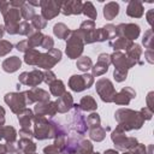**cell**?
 <instances>
[{
  "label": "cell",
  "instance_id": "cell-39",
  "mask_svg": "<svg viewBox=\"0 0 154 154\" xmlns=\"http://www.w3.org/2000/svg\"><path fill=\"white\" fill-rule=\"evenodd\" d=\"M143 45L146 48L148 49H153V31L149 29L144 32V36H143Z\"/></svg>",
  "mask_w": 154,
  "mask_h": 154
},
{
  "label": "cell",
  "instance_id": "cell-8",
  "mask_svg": "<svg viewBox=\"0 0 154 154\" xmlns=\"http://www.w3.org/2000/svg\"><path fill=\"white\" fill-rule=\"evenodd\" d=\"M5 102L10 106L11 111L16 114H18L20 111H23L26 106V100H25V94L24 93H8L5 95Z\"/></svg>",
  "mask_w": 154,
  "mask_h": 154
},
{
  "label": "cell",
  "instance_id": "cell-35",
  "mask_svg": "<svg viewBox=\"0 0 154 154\" xmlns=\"http://www.w3.org/2000/svg\"><path fill=\"white\" fill-rule=\"evenodd\" d=\"M46 25H47V20H46L42 16L35 14L34 18L31 19V26H32L35 30H37V31H40L41 29H45Z\"/></svg>",
  "mask_w": 154,
  "mask_h": 154
},
{
  "label": "cell",
  "instance_id": "cell-10",
  "mask_svg": "<svg viewBox=\"0 0 154 154\" xmlns=\"http://www.w3.org/2000/svg\"><path fill=\"white\" fill-rule=\"evenodd\" d=\"M116 34L118 37H124L126 40L134 41L140 35V26L135 23L128 24H119L116 26Z\"/></svg>",
  "mask_w": 154,
  "mask_h": 154
},
{
  "label": "cell",
  "instance_id": "cell-14",
  "mask_svg": "<svg viewBox=\"0 0 154 154\" xmlns=\"http://www.w3.org/2000/svg\"><path fill=\"white\" fill-rule=\"evenodd\" d=\"M34 112L36 113V116H49V117H53L55 116V113L58 112L57 111V105L55 102L53 101H45V102H37L36 106L34 107Z\"/></svg>",
  "mask_w": 154,
  "mask_h": 154
},
{
  "label": "cell",
  "instance_id": "cell-54",
  "mask_svg": "<svg viewBox=\"0 0 154 154\" xmlns=\"http://www.w3.org/2000/svg\"><path fill=\"white\" fill-rule=\"evenodd\" d=\"M152 97H153V93L150 91L149 94H148V96H147V107L149 108V109H152L153 111V103H152Z\"/></svg>",
  "mask_w": 154,
  "mask_h": 154
},
{
  "label": "cell",
  "instance_id": "cell-34",
  "mask_svg": "<svg viewBox=\"0 0 154 154\" xmlns=\"http://www.w3.org/2000/svg\"><path fill=\"white\" fill-rule=\"evenodd\" d=\"M91 152H93V144L90 143V141L82 138L75 154H89Z\"/></svg>",
  "mask_w": 154,
  "mask_h": 154
},
{
  "label": "cell",
  "instance_id": "cell-31",
  "mask_svg": "<svg viewBox=\"0 0 154 154\" xmlns=\"http://www.w3.org/2000/svg\"><path fill=\"white\" fill-rule=\"evenodd\" d=\"M17 137V131L13 126H2V138L6 143H14Z\"/></svg>",
  "mask_w": 154,
  "mask_h": 154
},
{
  "label": "cell",
  "instance_id": "cell-17",
  "mask_svg": "<svg viewBox=\"0 0 154 154\" xmlns=\"http://www.w3.org/2000/svg\"><path fill=\"white\" fill-rule=\"evenodd\" d=\"M82 5L83 4L81 1H66V2H61L60 12L64 13L65 16L79 14V13H82Z\"/></svg>",
  "mask_w": 154,
  "mask_h": 154
},
{
  "label": "cell",
  "instance_id": "cell-18",
  "mask_svg": "<svg viewBox=\"0 0 154 154\" xmlns=\"http://www.w3.org/2000/svg\"><path fill=\"white\" fill-rule=\"evenodd\" d=\"M20 65H22V60H20L18 57H16V55L5 59V60L2 61V64H1L2 70H4L5 72H8V73L16 72V71L20 67Z\"/></svg>",
  "mask_w": 154,
  "mask_h": 154
},
{
  "label": "cell",
  "instance_id": "cell-45",
  "mask_svg": "<svg viewBox=\"0 0 154 154\" xmlns=\"http://www.w3.org/2000/svg\"><path fill=\"white\" fill-rule=\"evenodd\" d=\"M126 76H128V72H124V71H118V70H114L113 72V77L117 82H123L126 79Z\"/></svg>",
  "mask_w": 154,
  "mask_h": 154
},
{
  "label": "cell",
  "instance_id": "cell-3",
  "mask_svg": "<svg viewBox=\"0 0 154 154\" xmlns=\"http://www.w3.org/2000/svg\"><path fill=\"white\" fill-rule=\"evenodd\" d=\"M67 43H66V55L70 59H77L79 58V55L83 52L84 48V42L81 38V36L77 34L76 30L71 31L70 36L66 38Z\"/></svg>",
  "mask_w": 154,
  "mask_h": 154
},
{
  "label": "cell",
  "instance_id": "cell-13",
  "mask_svg": "<svg viewBox=\"0 0 154 154\" xmlns=\"http://www.w3.org/2000/svg\"><path fill=\"white\" fill-rule=\"evenodd\" d=\"M25 94V100H26V105H31L34 102H45V101H49V94L48 91L41 89V88H31L26 91H24Z\"/></svg>",
  "mask_w": 154,
  "mask_h": 154
},
{
  "label": "cell",
  "instance_id": "cell-7",
  "mask_svg": "<svg viewBox=\"0 0 154 154\" xmlns=\"http://www.w3.org/2000/svg\"><path fill=\"white\" fill-rule=\"evenodd\" d=\"M61 51L58 49V48H52L51 51H48L47 53H41V57H40V60L37 63L36 66L38 67H42L45 70H51L57 63H59L61 60Z\"/></svg>",
  "mask_w": 154,
  "mask_h": 154
},
{
  "label": "cell",
  "instance_id": "cell-1",
  "mask_svg": "<svg viewBox=\"0 0 154 154\" xmlns=\"http://www.w3.org/2000/svg\"><path fill=\"white\" fill-rule=\"evenodd\" d=\"M114 118L118 122V128L123 131L138 130L142 128L144 119L141 113L129 108H120L114 113Z\"/></svg>",
  "mask_w": 154,
  "mask_h": 154
},
{
  "label": "cell",
  "instance_id": "cell-33",
  "mask_svg": "<svg viewBox=\"0 0 154 154\" xmlns=\"http://www.w3.org/2000/svg\"><path fill=\"white\" fill-rule=\"evenodd\" d=\"M82 13H84L87 17H89L93 22H94V19H96V17H97V12H96L95 7H94L93 4L89 2V1H87V2H84V4L82 5Z\"/></svg>",
  "mask_w": 154,
  "mask_h": 154
},
{
  "label": "cell",
  "instance_id": "cell-12",
  "mask_svg": "<svg viewBox=\"0 0 154 154\" xmlns=\"http://www.w3.org/2000/svg\"><path fill=\"white\" fill-rule=\"evenodd\" d=\"M40 6H41V16L46 20H49V19H52L55 16L59 14L60 8H61V2H58V1H40Z\"/></svg>",
  "mask_w": 154,
  "mask_h": 154
},
{
  "label": "cell",
  "instance_id": "cell-38",
  "mask_svg": "<svg viewBox=\"0 0 154 154\" xmlns=\"http://www.w3.org/2000/svg\"><path fill=\"white\" fill-rule=\"evenodd\" d=\"M108 71V66L107 65H105V64H102V63H96L95 65H93V67H91V76L94 77V76H101V75H103V73H106Z\"/></svg>",
  "mask_w": 154,
  "mask_h": 154
},
{
  "label": "cell",
  "instance_id": "cell-47",
  "mask_svg": "<svg viewBox=\"0 0 154 154\" xmlns=\"http://www.w3.org/2000/svg\"><path fill=\"white\" fill-rule=\"evenodd\" d=\"M97 61L99 63H102V64H105L107 66H109V64H111V55L107 54V53H101L99 55V58H97Z\"/></svg>",
  "mask_w": 154,
  "mask_h": 154
},
{
  "label": "cell",
  "instance_id": "cell-30",
  "mask_svg": "<svg viewBox=\"0 0 154 154\" xmlns=\"http://www.w3.org/2000/svg\"><path fill=\"white\" fill-rule=\"evenodd\" d=\"M106 130H109V128L103 129L101 125L96 126V128H93V129H89V136H90V138L93 141L101 142L106 137Z\"/></svg>",
  "mask_w": 154,
  "mask_h": 154
},
{
  "label": "cell",
  "instance_id": "cell-19",
  "mask_svg": "<svg viewBox=\"0 0 154 154\" xmlns=\"http://www.w3.org/2000/svg\"><path fill=\"white\" fill-rule=\"evenodd\" d=\"M17 116H18V122H19L20 126L24 128V129H30L31 122H32V119H34L32 111L25 107V108H24L23 111H20Z\"/></svg>",
  "mask_w": 154,
  "mask_h": 154
},
{
  "label": "cell",
  "instance_id": "cell-32",
  "mask_svg": "<svg viewBox=\"0 0 154 154\" xmlns=\"http://www.w3.org/2000/svg\"><path fill=\"white\" fill-rule=\"evenodd\" d=\"M76 66H77L78 70H81L83 72H87L88 70H90L93 67V61L89 57H81V58L77 59Z\"/></svg>",
  "mask_w": 154,
  "mask_h": 154
},
{
  "label": "cell",
  "instance_id": "cell-36",
  "mask_svg": "<svg viewBox=\"0 0 154 154\" xmlns=\"http://www.w3.org/2000/svg\"><path fill=\"white\" fill-rule=\"evenodd\" d=\"M19 11H20V14H22V17L24 18V19H26V20H31L32 18H34V16H35V10L29 5V4H24L20 8H19Z\"/></svg>",
  "mask_w": 154,
  "mask_h": 154
},
{
  "label": "cell",
  "instance_id": "cell-63",
  "mask_svg": "<svg viewBox=\"0 0 154 154\" xmlns=\"http://www.w3.org/2000/svg\"><path fill=\"white\" fill-rule=\"evenodd\" d=\"M18 154H22V153H18Z\"/></svg>",
  "mask_w": 154,
  "mask_h": 154
},
{
  "label": "cell",
  "instance_id": "cell-4",
  "mask_svg": "<svg viewBox=\"0 0 154 154\" xmlns=\"http://www.w3.org/2000/svg\"><path fill=\"white\" fill-rule=\"evenodd\" d=\"M94 84V77L90 73H84V75H73L69 79V87L76 91H83L84 89L90 88Z\"/></svg>",
  "mask_w": 154,
  "mask_h": 154
},
{
  "label": "cell",
  "instance_id": "cell-59",
  "mask_svg": "<svg viewBox=\"0 0 154 154\" xmlns=\"http://www.w3.org/2000/svg\"><path fill=\"white\" fill-rule=\"evenodd\" d=\"M2 138V126H0V140Z\"/></svg>",
  "mask_w": 154,
  "mask_h": 154
},
{
  "label": "cell",
  "instance_id": "cell-20",
  "mask_svg": "<svg viewBox=\"0 0 154 154\" xmlns=\"http://www.w3.org/2000/svg\"><path fill=\"white\" fill-rule=\"evenodd\" d=\"M17 147H18V153H22V154L35 153L36 150V144L30 138H20L17 142Z\"/></svg>",
  "mask_w": 154,
  "mask_h": 154
},
{
  "label": "cell",
  "instance_id": "cell-42",
  "mask_svg": "<svg viewBox=\"0 0 154 154\" xmlns=\"http://www.w3.org/2000/svg\"><path fill=\"white\" fill-rule=\"evenodd\" d=\"M53 46H54L53 38L51 36H48V35H45V37L42 40V43H41V47L45 48V49H47V51H51L53 48Z\"/></svg>",
  "mask_w": 154,
  "mask_h": 154
},
{
  "label": "cell",
  "instance_id": "cell-48",
  "mask_svg": "<svg viewBox=\"0 0 154 154\" xmlns=\"http://www.w3.org/2000/svg\"><path fill=\"white\" fill-rule=\"evenodd\" d=\"M140 113H141V116H142V118H143L144 120H149V119L152 118V116H153V111L149 109L148 107H143V108L140 111Z\"/></svg>",
  "mask_w": 154,
  "mask_h": 154
},
{
  "label": "cell",
  "instance_id": "cell-46",
  "mask_svg": "<svg viewBox=\"0 0 154 154\" xmlns=\"http://www.w3.org/2000/svg\"><path fill=\"white\" fill-rule=\"evenodd\" d=\"M19 137H20V138H31V137H34V131L30 130V129H24V128H22V129L19 130Z\"/></svg>",
  "mask_w": 154,
  "mask_h": 154
},
{
  "label": "cell",
  "instance_id": "cell-22",
  "mask_svg": "<svg viewBox=\"0 0 154 154\" xmlns=\"http://www.w3.org/2000/svg\"><path fill=\"white\" fill-rule=\"evenodd\" d=\"M79 108L82 111H87V112H93L97 108V103L96 101L94 100V97L91 95H85L81 99L79 103H78Z\"/></svg>",
  "mask_w": 154,
  "mask_h": 154
},
{
  "label": "cell",
  "instance_id": "cell-49",
  "mask_svg": "<svg viewBox=\"0 0 154 154\" xmlns=\"http://www.w3.org/2000/svg\"><path fill=\"white\" fill-rule=\"evenodd\" d=\"M17 49L19 51V52H26V51H29L30 49V47H29V43H28V41L26 40H23V41H20V42H18L17 43Z\"/></svg>",
  "mask_w": 154,
  "mask_h": 154
},
{
  "label": "cell",
  "instance_id": "cell-62",
  "mask_svg": "<svg viewBox=\"0 0 154 154\" xmlns=\"http://www.w3.org/2000/svg\"><path fill=\"white\" fill-rule=\"evenodd\" d=\"M30 154H35V153H30Z\"/></svg>",
  "mask_w": 154,
  "mask_h": 154
},
{
  "label": "cell",
  "instance_id": "cell-44",
  "mask_svg": "<svg viewBox=\"0 0 154 154\" xmlns=\"http://www.w3.org/2000/svg\"><path fill=\"white\" fill-rule=\"evenodd\" d=\"M43 153L45 154H63V152L59 148H57L54 144H51L48 147H45L43 148Z\"/></svg>",
  "mask_w": 154,
  "mask_h": 154
},
{
  "label": "cell",
  "instance_id": "cell-15",
  "mask_svg": "<svg viewBox=\"0 0 154 154\" xmlns=\"http://www.w3.org/2000/svg\"><path fill=\"white\" fill-rule=\"evenodd\" d=\"M135 96H136V93L131 87H124L119 93L116 94L113 102H116L117 105H129Z\"/></svg>",
  "mask_w": 154,
  "mask_h": 154
},
{
  "label": "cell",
  "instance_id": "cell-50",
  "mask_svg": "<svg viewBox=\"0 0 154 154\" xmlns=\"http://www.w3.org/2000/svg\"><path fill=\"white\" fill-rule=\"evenodd\" d=\"M131 152H132L134 154H148V153L146 152V147H144L143 144H141V143H138L135 148H132Z\"/></svg>",
  "mask_w": 154,
  "mask_h": 154
},
{
  "label": "cell",
  "instance_id": "cell-16",
  "mask_svg": "<svg viewBox=\"0 0 154 154\" xmlns=\"http://www.w3.org/2000/svg\"><path fill=\"white\" fill-rule=\"evenodd\" d=\"M57 105V111L59 113H66L67 111H70L73 107V99L72 95L67 91H65L61 96H59L55 101Z\"/></svg>",
  "mask_w": 154,
  "mask_h": 154
},
{
  "label": "cell",
  "instance_id": "cell-51",
  "mask_svg": "<svg viewBox=\"0 0 154 154\" xmlns=\"http://www.w3.org/2000/svg\"><path fill=\"white\" fill-rule=\"evenodd\" d=\"M144 55H146V60L149 63V64H153V58H154V52H153V49H147L146 52H144Z\"/></svg>",
  "mask_w": 154,
  "mask_h": 154
},
{
  "label": "cell",
  "instance_id": "cell-40",
  "mask_svg": "<svg viewBox=\"0 0 154 154\" xmlns=\"http://www.w3.org/2000/svg\"><path fill=\"white\" fill-rule=\"evenodd\" d=\"M13 46L11 42L8 41H5V40H1L0 41V57H4L6 54H8L11 51H12Z\"/></svg>",
  "mask_w": 154,
  "mask_h": 154
},
{
  "label": "cell",
  "instance_id": "cell-21",
  "mask_svg": "<svg viewBox=\"0 0 154 154\" xmlns=\"http://www.w3.org/2000/svg\"><path fill=\"white\" fill-rule=\"evenodd\" d=\"M126 14L130 16V17H134V18H140L143 16V6H142V2L140 1H130L129 5H128V8H126Z\"/></svg>",
  "mask_w": 154,
  "mask_h": 154
},
{
  "label": "cell",
  "instance_id": "cell-27",
  "mask_svg": "<svg viewBox=\"0 0 154 154\" xmlns=\"http://www.w3.org/2000/svg\"><path fill=\"white\" fill-rule=\"evenodd\" d=\"M119 13V5L117 2H108L103 7V16L106 19L111 20Z\"/></svg>",
  "mask_w": 154,
  "mask_h": 154
},
{
  "label": "cell",
  "instance_id": "cell-53",
  "mask_svg": "<svg viewBox=\"0 0 154 154\" xmlns=\"http://www.w3.org/2000/svg\"><path fill=\"white\" fill-rule=\"evenodd\" d=\"M5 124V109L0 106V126H4Z\"/></svg>",
  "mask_w": 154,
  "mask_h": 154
},
{
  "label": "cell",
  "instance_id": "cell-24",
  "mask_svg": "<svg viewBox=\"0 0 154 154\" xmlns=\"http://www.w3.org/2000/svg\"><path fill=\"white\" fill-rule=\"evenodd\" d=\"M43 37H45V35L41 31H37V30L32 29V31L28 35V40H26L28 43H29V47L30 48H35V47L41 46Z\"/></svg>",
  "mask_w": 154,
  "mask_h": 154
},
{
  "label": "cell",
  "instance_id": "cell-58",
  "mask_svg": "<svg viewBox=\"0 0 154 154\" xmlns=\"http://www.w3.org/2000/svg\"><path fill=\"white\" fill-rule=\"evenodd\" d=\"M4 32H5V26L4 25H0V38L4 36Z\"/></svg>",
  "mask_w": 154,
  "mask_h": 154
},
{
  "label": "cell",
  "instance_id": "cell-43",
  "mask_svg": "<svg viewBox=\"0 0 154 154\" xmlns=\"http://www.w3.org/2000/svg\"><path fill=\"white\" fill-rule=\"evenodd\" d=\"M57 79V77H55V73L53 72V71H51V70H46L45 72H43V82L45 83H47V84H51L53 81H55Z\"/></svg>",
  "mask_w": 154,
  "mask_h": 154
},
{
  "label": "cell",
  "instance_id": "cell-26",
  "mask_svg": "<svg viewBox=\"0 0 154 154\" xmlns=\"http://www.w3.org/2000/svg\"><path fill=\"white\" fill-rule=\"evenodd\" d=\"M40 57H41V53L35 49V48H30L29 51L25 52L24 54V61L28 64V65H37L38 60H40Z\"/></svg>",
  "mask_w": 154,
  "mask_h": 154
},
{
  "label": "cell",
  "instance_id": "cell-9",
  "mask_svg": "<svg viewBox=\"0 0 154 154\" xmlns=\"http://www.w3.org/2000/svg\"><path fill=\"white\" fill-rule=\"evenodd\" d=\"M111 63L114 65V70L128 72V70L132 66H135L137 63L131 60L128 55H125L122 52H114L111 54Z\"/></svg>",
  "mask_w": 154,
  "mask_h": 154
},
{
  "label": "cell",
  "instance_id": "cell-57",
  "mask_svg": "<svg viewBox=\"0 0 154 154\" xmlns=\"http://www.w3.org/2000/svg\"><path fill=\"white\" fill-rule=\"evenodd\" d=\"M152 14H153V10H150L149 12H148V14H147V18H148V23L152 25Z\"/></svg>",
  "mask_w": 154,
  "mask_h": 154
},
{
  "label": "cell",
  "instance_id": "cell-56",
  "mask_svg": "<svg viewBox=\"0 0 154 154\" xmlns=\"http://www.w3.org/2000/svg\"><path fill=\"white\" fill-rule=\"evenodd\" d=\"M103 154H119V153H118V150H116V149H107Z\"/></svg>",
  "mask_w": 154,
  "mask_h": 154
},
{
  "label": "cell",
  "instance_id": "cell-61",
  "mask_svg": "<svg viewBox=\"0 0 154 154\" xmlns=\"http://www.w3.org/2000/svg\"><path fill=\"white\" fill-rule=\"evenodd\" d=\"M89 154H100V153H97V152H96V153H94V152H91V153H89Z\"/></svg>",
  "mask_w": 154,
  "mask_h": 154
},
{
  "label": "cell",
  "instance_id": "cell-28",
  "mask_svg": "<svg viewBox=\"0 0 154 154\" xmlns=\"http://www.w3.org/2000/svg\"><path fill=\"white\" fill-rule=\"evenodd\" d=\"M141 54H142L141 46H140V45H136V43H134V45H132V46L126 51V55H128L131 60L136 61V63H137V64H140V65H142V64H143V61H141V60H140Z\"/></svg>",
  "mask_w": 154,
  "mask_h": 154
},
{
  "label": "cell",
  "instance_id": "cell-41",
  "mask_svg": "<svg viewBox=\"0 0 154 154\" xmlns=\"http://www.w3.org/2000/svg\"><path fill=\"white\" fill-rule=\"evenodd\" d=\"M32 29L34 28L31 26V24H29L28 22H22L18 25V34L19 35H29L32 31Z\"/></svg>",
  "mask_w": 154,
  "mask_h": 154
},
{
  "label": "cell",
  "instance_id": "cell-2",
  "mask_svg": "<svg viewBox=\"0 0 154 154\" xmlns=\"http://www.w3.org/2000/svg\"><path fill=\"white\" fill-rule=\"evenodd\" d=\"M111 138L114 143L116 150H128V149H132L135 148L138 142L135 137H126L125 136V131H123L122 129H119L118 126L116 128V130H113Z\"/></svg>",
  "mask_w": 154,
  "mask_h": 154
},
{
  "label": "cell",
  "instance_id": "cell-60",
  "mask_svg": "<svg viewBox=\"0 0 154 154\" xmlns=\"http://www.w3.org/2000/svg\"><path fill=\"white\" fill-rule=\"evenodd\" d=\"M123 154H134V153H132V152H131V150H130V152H124V153H123Z\"/></svg>",
  "mask_w": 154,
  "mask_h": 154
},
{
  "label": "cell",
  "instance_id": "cell-11",
  "mask_svg": "<svg viewBox=\"0 0 154 154\" xmlns=\"http://www.w3.org/2000/svg\"><path fill=\"white\" fill-rule=\"evenodd\" d=\"M18 81H19V84L35 88L41 82H43V72H41L40 70H32L30 72H22L20 76L18 77Z\"/></svg>",
  "mask_w": 154,
  "mask_h": 154
},
{
  "label": "cell",
  "instance_id": "cell-5",
  "mask_svg": "<svg viewBox=\"0 0 154 154\" xmlns=\"http://www.w3.org/2000/svg\"><path fill=\"white\" fill-rule=\"evenodd\" d=\"M96 93L105 102H113V99L116 96V89L112 84V82L107 78H101L96 82Z\"/></svg>",
  "mask_w": 154,
  "mask_h": 154
},
{
  "label": "cell",
  "instance_id": "cell-52",
  "mask_svg": "<svg viewBox=\"0 0 154 154\" xmlns=\"http://www.w3.org/2000/svg\"><path fill=\"white\" fill-rule=\"evenodd\" d=\"M8 8H10V2L8 1H0V10H1L2 14H5Z\"/></svg>",
  "mask_w": 154,
  "mask_h": 154
},
{
  "label": "cell",
  "instance_id": "cell-25",
  "mask_svg": "<svg viewBox=\"0 0 154 154\" xmlns=\"http://www.w3.org/2000/svg\"><path fill=\"white\" fill-rule=\"evenodd\" d=\"M53 32H54V35H55L58 38L65 40V38H67V37L70 36L71 30H70L64 23H57V24L53 26Z\"/></svg>",
  "mask_w": 154,
  "mask_h": 154
},
{
  "label": "cell",
  "instance_id": "cell-29",
  "mask_svg": "<svg viewBox=\"0 0 154 154\" xmlns=\"http://www.w3.org/2000/svg\"><path fill=\"white\" fill-rule=\"evenodd\" d=\"M49 90H51V94L54 95V96H57V97L61 96V95L66 91V89H65V84H64V82L60 81V79H55V81H53V82L49 84Z\"/></svg>",
  "mask_w": 154,
  "mask_h": 154
},
{
  "label": "cell",
  "instance_id": "cell-23",
  "mask_svg": "<svg viewBox=\"0 0 154 154\" xmlns=\"http://www.w3.org/2000/svg\"><path fill=\"white\" fill-rule=\"evenodd\" d=\"M132 45H134L132 41L126 40V38H124V37H117L114 41H109V46L113 47L114 52H118V51H120V49L128 51Z\"/></svg>",
  "mask_w": 154,
  "mask_h": 154
},
{
  "label": "cell",
  "instance_id": "cell-37",
  "mask_svg": "<svg viewBox=\"0 0 154 154\" xmlns=\"http://www.w3.org/2000/svg\"><path fill=\"white\" fill-rule=\"evenodd\" d=\"M87 125H88V129H93V128H96V126H100V123H101V119H100V116L97 113H91L89 114L87 118Z\"/></svg>",
  "mask_w": 154,
  "mask_h": 154
},
{
  "label": "cell",
  "instance_id": "cell-6",
  "mask_svg": "<svg viewBox=\"0 0 154 154\" xmlns=\"http://www.w3.org/2000/svg\"><path fill=\"white\" fill-rule=\"evenodd\" d=\"M70 129L72 131L77 132L78 135H81V136H83L88 130L85 117L83 116L82 109L79 108V106L75 105V103H73V113H72V122L70 124Z\"/></svg>",
  "mask_w": 154,
  "mask_h": 154
},
{
  "label": "cell",
  "instance_id": "cell-55",
  "mask_svg": "<svg viewBox=\"0 0 154 154\" xmlns=\"http://www.w3.org/2000/svg\"><path fill=\"white\" fill-rule=\"evenodd\" d=\"M0 154H7L6 144H1V143H0Z\"/></svg>",
  "mask_w": 154,
  "mask_h": 154
}]
</instances>
